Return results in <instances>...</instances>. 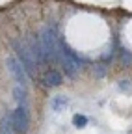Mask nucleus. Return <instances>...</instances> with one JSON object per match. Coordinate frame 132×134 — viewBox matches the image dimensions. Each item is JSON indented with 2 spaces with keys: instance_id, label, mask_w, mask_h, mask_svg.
<instances>
[{
  "instance_id": "f8f14e48",
  "label": "nucleus",
  "mask_w": 132,
  "mask_h": 134,
  "mask_svg": "<svg viewBox=\"0 0 132 134\" xmlns=\"http://www.w3.org/2000/svg\"><path fill=\"white\" fill-rule=\"evenodd\" d=\"M121 62L125 65H130L132 63V54L128 52V50H123V52H121Z\"/></svg>"
},
{
  "instance_id": "6e6552de",
  "label": "nucleus",
  "mask_w": 132,
  "mask_h": 134,
  "mask_svg": "<svg viewBox=\"0 0 132 134\" xmlns=\"http://www.w3.org/2000/svg\"><path fill=\"white\" fill-rule=\"evenodd\" d=\"M67 106H69V97H65V95H56L50 100L52 112H61V110H65Z\"/></svg>"
},
{
  "instance_id": "9b49d317",
  "label": "nucleus",
  "mask_w": 132,
  "mask_h": 134,
  "mask_svg": "<svg viewBox=\"0 0 132 134\" xmlns=\"http://www.w3.org/2000/svg\"><path fill=\"white\" fill-rule=\"evenodd\" d=\"M93 75H95L97 78H102V76L106 75V65H102V63H101V65H95V67H93Z\"/></svg>"
},
{
  "instance_id": "9d476101",
  "label": "nucleus",
  "mask_w": 132,
  "mask_h": 134,
  "mask_svg": "<svg viewBox=\"0 0 132 134\" xmlns=\"http://www.w3.org/2000/svg\"><path fill=\"white\" fill-rule=\"evenodd\" d=\"M73 125H74L76 129H84V127L88 125V117H86L84 114H74V115H73Z\"/></svg>"
},
{
  "instance_id": "39448f33",
  "label": "nucleus",
  "mask_w": 132,
  "mask_h": 134,
  "mask_svg": "<svg viewBox=\"0 0 132 134\" xmlns=\"http://www.w3.org/2000/svg\"><path fill=\"white\" fill-rule=\"evenodd\" d=\"M24 41H26V45H28V48H30L32 56H34V60H36L37 67L47 65V63H48V60H47V54H45V48H43V45H41L39 34H36V36H28Z\"/></svg>"
},
{
  "instance_id": "0eeeda50",
  "label": "nucleus",
  "mask_w": 132,
  "mask_h": 134,
  "mask_svg": "<svg viewBox=\"0 0 132 134\" xmlns=\"http://www.w3.org/2000/svg\"><path fill=\"white\" fill-rule=\"evenodd\" d=\"M0 134H17L13 127V119H11V114H4L0 117Z\"/></svg>"
},
{
  "instance_id": "423d86ee",
  "label": "nucleus",
  "mask_w": 132,
  "mask_h": 134,
  "mask_svg": "<svg viewBox=\"0 0 132 134\" xmlns=\"http://www.w3.org/2000/svg\"><path fill=\"white\" fill-rule=\"evenodd\" d=\"M41 82L45 88H60L63 84V75L58 69H47L41 76Z\"/></svg>"
},
{
  "instance_id": "7ed1b4c3",
  "label": "nucleus",
  "mask_w": 132,
  "mask_h": 134,
  "mask_svg": "<svg viewBox=\"0 0 132 134\" xmlns=\"http://www.w3.org/2000/svg\"><path fill=\"white\" fill-rule=\"evenodd\" d=\"M6 67H8V73L11 75L13 82H17L19 86H26L30 75L26 73V69L22 67V63L19 62L17 56H8L6 58Z\"/></svg>"
},
{
  "instance_id": "f03ea898",
  "label": "nucleus",
  "mask_w": 132,
  "mask_h": 134,
  "mask_svg": "<svg viewBox=\"0 0 132 134\" xmlns=\"http://www.w3.org/2000/svg\"><path fill=\"white\" fill-rule=\"evenodd\" d=\"M11 47H13L15 56L19 58V62L22 63V67L26 69V73H28L30 76H36V75H37V63H36L34 56H32V52H30L26 41L13 39V41H11Z\"/></svg>"
},
{
  "instance_id": "1a4fd4ad",
  "label": "nucleus",
  "mask_w": 132,
  "mask_h": 134,
  "mask_svg": "<svg viewBox=\"0 0 132 134\" xmlns=\"http://www.w3.org/2000/svg\"><path fill=\"white\" fill-rule=\"evenodd\" d=\"M13 99L17 100V104H26V97H28V91H26V86H15L13 88Z\"/></svg>"
},
{
  "instance_id": "20e7f679",
  "label": "nucleus",
  "mask_w": 132,
  "mask_h": 134,
  "mask_svg": "<svg viewBox=\"0 0 132 134\" xmlns=\"http://www.w3.org/2000/svg\"><path fill=\"white\" fill-rule=\"evenodd\" d=\"M11 119H13L15 132L17 134H26L28 127H30V114H28L26 104H17V108L11 112Z\"/></svg>"
},
{
  "instance_id": "f257e3e1",
  "label": "nucleus",
  "mask_w": 132,
  "mask_h": 134,
  "mask_svg": "<svg viewBox=\"0 0 132 134\" xmlns=\"http://www.w3.org/2000/svg\"><path fill=\"white\" fill-rule=\"evenodd\" d=\"M39 39L41 45L45 48V54L48 63H60V56H61V41L56 34L54 26H43V30L39 32Z\"/></svg>"
},
{
  "instance_id": "ddd939ff",
  "label": "nucleus",
  "mask_w": 132,
  "mask_h": 134,
  "mask_svg": "<svg viewBox=\"0 0 132 134\" xmlns=\"http://www.w3.org/2000/svg\"><path fill=\"white\" fill-rule=\"evenodd\" d=\"M119 90L121 91H130V80H119Z\"/></svg>"
}]
</instances>
